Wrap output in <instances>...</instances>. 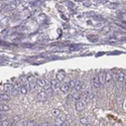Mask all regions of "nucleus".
I'll return each instance as SVG.
<instances>
[{"label": "nucleus", "mask_w": 126, "mask_h": 126, "mask_svg": "<svg viewBox=\"0 0 126 126\" xmlns=\"http://www.w3.org/2000/svg\"><path fill=\"white\" fill-rule=\"evenodd\" d=\"M27 84H28V86H29V89L30 90H35V88H36V80H35V78L34 77H29L28 78V80H27Z\"/></svg>", "instance_id": "obj_1"}, {"label": "nucleus", "mask_w": 126, "mask_h": 126, "mask_svg": "<svg viewBox=\"0 0 126 126\" xmlns=\"http://www.w3.org/2000/svg\"><path fill=\"white\" fill-rule=\"evenodd\" d=\"M49 83H50L51 89H53L54 91H58V90L60 89L61 84H60V82H59L56 79H50V80H49Z\"/></svg>", "instance_id": "obj_2"}, {"label": "nucleus", "mask_w": 126, "mask_h": 126, "mask_svg": "<svg viewBox=\"0 0 126 126\" xmlns=\"http://www.w3.org/2000/svg\"><path fill=\"white\" fill-rule=\"evenodd\" d=\"M47 99H48V94L45 93L44 90H41L37 93V100L41 101V102H44Z\"/></svg>", "instance_id": "obj_3"}, {"label": "nucleus", "mask_w": 126, "mask_h": 126, "mask_svg": "<svg viewBox=\"0 0 126 126\" xmlns=\"http://www.w3.org/2000/svg\"><path fill=\"white\" fill-rule=\"evenodd\" d=\"M125 79H126V74L124 72H118L117 73V75H116V81L119 83V84H121L125 81Z\"/></svg>", "instance_id": "obj_4"}, {"label": "nucleus", "mask_w": 126, "mask_h": 126, "mask_svg": "<svg viewBox=\"0 0 126 126\" xmlns=\"http://www.w3.org/2000/svg\"><path fill=\"white\" fill-rule=\"evenodd\" d=\"M47 82H48L47 79H44V78H38V79L36 80V85H37V87L44 89L45 85H47Z\"/></svg>", "instance_id": "obj_5"}, {"label": "nucleus", "mask_w": 126, "mask_h": 126, "mask_svg": "<svg viewBox=\"0 0 126 126\" xmlns=\"http://www.w3.org/2000/svg\"><path fill=\"white\" fill-rule=\"evenodd\" d=\"M85 102L83 101V100H81V99H79V100H77V102H76V110H78V111H81V110H84V108H85Z\"/></svg>", "instance_id": "obj_6"}, {"label": "nucleus", "mask_w": 126, "mask_h": 126, "mask_svg": "<svg viewBox=\"0 0 126 126\" xmlns=\"http://www.w3.org/2000/svg\"><path fill=\"white\" fill-rule=\"evenodd\" d=\"M83 88V81L81 79H77V80H75V87H74V90L75 91H79L81 90Z\"/></svg>", "instance_id": "obj_7"}, {"label": "nucleus", "mask_w": 126, "mask_h": 126, "mask_svg": "<svg viewBox=\"0 0 126 126\" xmlns=\"http://www.w3.org/2000/svg\"><path fill=\"white\" fill-rule=\"evenodd\" d=\"M105 73H106L105 71H100L99 74L97 75V77H98V80H99L101 86L104 85V84L106 83V82H105Z\"/></svg>", "instance_id": "obj_8"}, {"label": "nucleus", "mask_w": 126, "mask_h": 126, "mask_svg": "<svg viewBox=\"0 0 126 126\" xmlns=\"http://www.w3.org/2000/svg\"><path fill=\"white\" fill-rule=\"evenodd\" d=\"M28 89H29V86H28V84L27 85L22 84V85H20V87H19V93L22 94V95H25L28 92Z\"/></svg>", "instance_id": "obj_9"}, {"label": "nucleus", "mask_w": 126, "mask_h": 126, "mask_svg": "<svg viewBox=\"0 0 126 126\" xmlns=\"http://www.w3.org/2000/svg\"><path fill=\"white\" fill-rule=\"evenodd\" d=\"M60 90L62 91L63 93H68L69 91H70V86H69V83L65 82V83H63L61 86H60Z\"/></svg>", "instance_id": "obj_10"}, {"label": "nucleus", "mask_w": 126, "mask_h": 126, "mask_svg": "<svg viewBox=\"0 0 126 126\" xmlns=\"http://www.w3.org/2000/svg\"><path fill=\"white\" fill-rule=\"evenodd\" d=\"M92 86H93L94 89H99L101 87V84H100L99 80H98V77H97V76L92 79Z\"/></svg>", "instance_id": "obj_11"}, {"label": "nucleus", "mask_w": 126, "mask_h": 126, "mask_svg": "<svg viewBox=\"0 0 126 126\" xmlns=\"http://www.w3.org/2000/svg\"><path fill=\"white\" fill-rule=\"evenodd\" d=\"M65 77H66L65 71H59L58 73H56V80H58L59 82H62L63 80L65 79Z\"/></svg>", "instance_id": "obj_12"}, {"label": "nucleus", "mask_w": 126, "mask_h": 126, "mask_svg": "<svg viewBox=\"0 0 126 126\" xmlns=\"http://www.w3.org/2000/svg\"><path fill=\"white\" fill-rule=\"evenodd\" d=\"M113 79V73L111 71H108L105 73V82L106 83H109L111 80Z\"/></svg>", "instance_id": "obj_13"}, {"label": "nucleus", "mask_w": 126, "mask_h": 126, "mask_svg": "<svg viewBox=\"0 0 126 126\" xmlns=\"http://www.w3.org/2000/svg\"><path fill=\"white\" fill-rule=\"evenodd\" d=\"M0 100L2 101H8L10 100V96L8 93H3V94H0Z\"/></svg>", "instance_id": "obj_14"}, {"label": "nucleus", "mask_w": 126, "mask_h": 126, "mask_svg": "<svg viewBox=\"0 0 126 126\" xmlns=\"http://www.w3.org/2000/svg\"><path fill=\"white\" fill-rule=\"evenodd\" d=\"M51 115H53L55 118H58L59 116H61V110H60V109H56V108H55V109L51 111Z\"/></svg>", "instance_id": "obj_15"}, {"label": "nucleus", "mask_w": 126, "mask_h": 126, "mask_svg": "<svg viewBox=\"0 0 126 126\" xmlns=\"http://www.w3.org/2000/svg\"><path fill=\"white\" fill-rule=\"evenodd\" d=\"M12 87H13L12 85L6 84V85L3 86V90L5 91V93H8V92H11V90H12Z\"/></svg>", "instance_id": "obj_16"}, {"label": "nucleus", "mask_w": 126, "mask_h": 126, "mask_svg": "<svg viewBox=\"0 0 126 126\" xmlns=\"http://www.w3.org/2000/svg\"><path fill=\"white\" fill-rule=\"evenodd\" d=\"M66 121L65 120V118L64 117H61V116H59L58 118H56V126H60L62 123H64Z\"/></svg>", "instance_id": "obj_17"}, {"label": "nucleus", "mask_w": 126, "mask_h": 126, "mask_svg": "<svg viewBox=\"0 0 126 126\" xmlns=\"http://www.w3.org/2000/svg\"><path fill=\"white\" fill-rule=\"evenodd\" d=\"M26 126H36V123L34 120H28L26 122Z\"/></svg>", "instance_id": "obj_18"}, {"label": "nucleus", "mask_w": 126, "mask_h": 126, "mask_svg": "<svg viewBox=\"0 0 126 126\" xmlns=\"http://www.w3.org/2000/svg\"><path fill=\"white\" fill-rule=\"evenodd\" d=\"M88 38L91 42H97L98 41V37H97L96 35H88Z\"/></svg>", "instance_id": "obj_19"}, {"label": "nucleus", "mask_w": 126, "mask_h": 126, "mask_svg": "<svg viewBox=\"0 0 126 126\" xmlns=\"http://www.w3.org/2000/svg\"><path fill=\"white\" fill-rule=\"evenodd\" d=\"M94 98H95V93H94V92H90V91H89L88 99H89V100H94Z\"/></svg>", "instance_id": "obj_20"}, {"label": "nucleus", "mask_w": 126, "mask_h": 126, "mask_svg": "<svg viewBox=\"0 0 126 126\" xmlns=\"http://www.w3.org/2000/svg\"><path fill=\"white\" fill-rule=\"evenodd\" d=\"M0 126H10V123L7 120H3V121L0 122Z\"/></svg>", "instance_id": "obj_21"}, {"label": "nucleus", "mask_w": 126, "mask_h": 126, "mask_svg": "<svg viewBox=\"0 0 126 126\" xmlns=\"http://www.w3.org/2000/svg\"><path fill=\"white\" fill-rule=\"evenodd\" d=\"M80 122H81L82 124H87V123H89V121H88V118H86V117H83V118H81L80 119Z\"/></svg>", "instance_id": "obj_22"}, {"label": "nucleus", "mask_w": 126, "mask_h": 126, "mask_svg": "<svg viewBox=\"0 0 126 126\" xmlns=\"http://www.w3.org/2000/svg\"><path fill=\"white\" fill-rule=\"evenodd\" d=\"M69 86H70V89H74V87H75V81L74 80L70 81L69 82Z\"/></svg>", "instance_id": "obj_23"}, {"label": "nucleus", "mask_w": 126, "mask_h": 126, "mask_svg": "<svg viewBox=\"0 0 126 126\" xmlns=\"http://www.w3.org/2000/svg\"><path fill=\"white\" fill-rule=\"evenodd\" d=\"M60 126H69V122H68V121H65L64 123H62Z\"/></svg>", "instance_id": "obj_24"}, {"label": "nucleus", "mask_w": 126, "mask_h": 126, "mask_svg": "<svg viewBox=\"0 0 126 126\" xmlns=\"http://www.w3.org/2000/svg\"><path fill=\"white\" fill-rule=\"evenodd\" d=\"M122 87H123L124 90H126V79H125V81L122 83Z\"/></svg>", "instance_id": "obj_25"}, {"label": "nucleus", "mask_w": 126, "mask_h": 126, "mask_svg": "<svg viewBox=\"0 0 126 126\" xmlns=\"http://www.w3.org/2000/svg\"><path fill=\"white\" fill-rule=\"evenodd\" d=\"M84 126H92V124H90V123H87V124H85Z\"/></svg>", "instance_id": "obj_26"}, {"label": "nucleus", "mask_w": 126, "mask_h": 126, "mask_svg": "<svg viewBox=\"0 0 126 126\" xmlns=\"http://www.w3.org/2000/svg\"><path fill=\"white\" fill-rule=\"evenodd\" d=\"M76 1H83V0H76Z\"/></svg>", "instance_id": "obj_27"}, {"label": "nucleus", "mask_w": 126, "mask_h": 126, "mask_svg": "<svg viewBox=\"0 0 126 126\" xmlns=\"http://www.w3.org/2000/svg\"><path fill=\"white\" fill-rule=\"evenodd\" d=\"M125 107H126V100H125Z\"/></svg>", "instance_id": "obj_28"}, {"label": "nucleus", "mask_w": 126, "mask_h": 126, "mask_svg": "<svg viewBox=\"0 0 126 126\" xmlns=\"http://www.w3.org/2000/svg\"><path fill=\"white\" fill-rule=\"evenodd\" d=\"M54 126H56V125H54Z\"/></svg>", "instance_id": "obj_29"}]
</instances>
